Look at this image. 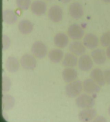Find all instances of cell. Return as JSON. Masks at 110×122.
<instances>
[{
  "mask_svg": "<svg viewBox=\"0 0 110 122\" xmlns=\"http://www.w3.org/2000/svg\"><path fill=\"white\" fill-rule=\"evenodd\" d=\"M83 88V85L81 81H74L69 83L66 85V95L70 98H75L80 94Z\"/></svg>",
  "mask_w": 110,
  "mask_h": 122,
  "instance_id": "cell-1",
  "label": "cell"
},
{
  "mask_svg": "<svg viewBox=\"0 0 110 122\" xmlns=\"http://www.w3.org/2000/svg\"><path fill=\"white\" fill-rule=\"evenodd\" d=\"M76 104L80 109L91 108L95 104V101L92 96L87 94L78 96L76 99Z\"/></svg>",
  "mask_w": 110,
  "mask_h": 122,
  "instance_id": "cell-2",
  "label": "cell"
},
{
  "mask_svg": "<svg viewBox=\"0 0 110 122\" xmlns=\"http://www.w3.org/2000/svg\"><path fill=\"white\" fill-rule=\"evenodd\" d=\"M31 52L34 56L39 59L44 58L47 54V48L43 42L37 41L33 43L31 47Z\"/></svg>",
  "mask_w": 110,
  "mask_h": 122,
  "instance_id": "cell-3",
  "label": "cell"
},
{
  "mask_svg": "<svg viewBox=\"0 0 110 122\" xmlns=\"http://www.w3.org/2000/svg\"><path fill=\"white\" fill-rule=\"evenodd\" d=\"M68 34L72 39L79 40L83 37L84 31L80 25L75 23L71 24L68 27Z\"/></svg>",
  "mask_w": 110,
  "mask_h": 122,
  "instance_id": "cell-4",
  "label": "cell"
},
{
  "mask_svg": "<svg viewBox=\"0 0 110 122\" xmlns=\"http://www.w3.org/2000/svg\"><path fill=\"white\" fill-rule=\"evenodd\" d=\"M20 64L26 70H33L36 68L37 62L36 58L32 55L26 54L22 56Z\"/></svg>",
  "mask_w": 110,
  "mask_h": 122,
  "instance_id": "cell-5",
  "label": "cell"
},
{
  "mask_svg": "<svg viewBox=\"0 0 110 122\" xmlns=\"http://www.w3.org/2000/svg\"><path fill=\"white\" fill-rule=\"evenodd\" d=\"M48 16L50 21L54 23L60 22L62 20L63 17L61 8L56 5L52 6L48 10Z\"/></svg>",
  "mask_w": 110,
  "mask_h": 122,
  "instance_id": "cell-6",
  "label": "cell"
},
{
  "mask_svg": "<svg viewBox=\"0 0 110 122\" xmlns=\"http://www.w3.org/2000/svg\"><path fill=\"white\" fill-rule=\"evenodd\" d=\"M31 10L34 15L41 16L45 14L47 10L46 3L42 0H36L31 5Z\"/></svg>",
  "mask_w": 110,
  "mask_h": 122,
  "instance_id": "cell-7",
  "label": "cell"
},
{
  "mask_svg": "<svg viewBox=\"0 0 110 122\" xmlns=\"http://www.w3.org/2000/svg\"><path fill=\"white\" fill-rule=\"evenodd\" d=\"M93 60L88 55H83L78 61L79 69L83 71H89L93 67Z\"/></svg>",
  "mask_w": 110,
  "mask_h": 122,
  "instance_id": "cell-8",
  "label": "cell"
},
{
  "mask_svg": "<svg viewBox=\"0 0 110 122\" xmlns=\"http://www.w3.org/2000/svg\"><path fill=\"white\" fill-rule=\"evenodd\" d=\"M83 88L84 92L89 94H94L99 92L101 90L99 85L92 78L85 80L83 83Z\"/></svg>",
  "mask_w": 110,
  "mask_h": 122,
  "instance_id": "cell-9",
  "label": "cell"
},
{
  "mask_svg": "<svg viewBox=\"0 0 110 122\" xmlns=\"http://www.w3.org/2000/svg\"><path fill=\"white\" fill-rule=\"evenodd\" d=\"M69 14L73 19L76 20L80 19L84 14L82 5L77 2L72 3L69 7Z\"/></svg>",
  "mask_w": 110,
  "mask_h": 122,
  "instance_id": "cell-10",
  "label": "cell"
},
{
  "mask_svg": "<svg viewBox=\"0 0 110 122\" xmlns=\"http://www.w3.org/2000/svg\"><path fill=\"white\" fill-rule=\"evenodd\" d=\"M83 44L89 49H93L98 46L99 39L96 35L88 33L85 35L83 38Z\"/></svg>",
  "mask_w": 110,
  "mask_h": 122,
  "instance_id": "cell-11",
  "label": "cell"
},
{
  "mask_svg": "<svg viewBox=\"0 0 110 122\" xmlns=\"http://www.w3.org/2000/svg\"><path fill=\"white\" fill-rule=\"evenodd\" d=\"M85 46L80 41H73L69 45V50L72 53L76 56H82L85 53Z\"/></svg>",
  "mask_w": 110,
  "mask_h": 122,
  "instance_id": "cell-12",
  "label": "cell"
},
{
  "mask_svg": "<svg viewBox=\"0 0 110 122\" xmlns=\"http://www.w3.org/2000/svg\"><path fill=\"white\" fill-rule=\"evenodd\" d=\"M97 113L96 110L93 109H84L79 113L78 118L82 122H89L95 118Z\"/></svg>",
  "mask_w": 110,
  "mask_h": 122,
  "instance_id": "cell-13",
  "label": "cell"
},
{
  "mask_svg": "<svg viewBox=\"0 0 110 122\" xmlns=\"http://www.w3.org/2000/svg\"><path fill=\"white\" fill-rule=\"evenodd\" d=\"M92 60L97 64H103L106 60V52L102 49H96L92 51L91 54Z\"/></svg>",
  "mask_w": 110,
  "mask_h": 122,
  "instance_id": "cell-14",
  "label": "cell"
},
{
  "mask_svg": "<svg viewBox=\"0 0 110 122\" xmlns=\"http://www.w3.org/2000/svg\"><path fill=\"white\" fill-rule=\"evenodd\" d=\"M62 78L65 82L70 83L74 81L77 78V71L72 68L64 69L62 72Z\"/></svg>",
  "mask_w": 110,
  "mask_h": 122,
  "instance_id": "cell-15",
  "label": "cell"
},
{
  "mask_svg": "<svg viewBox=\"0 0 110 122\" xmlns=\"http://www.w3.org/2000/svg\"><path fill=\"white\" fill-rule=\"evenodd\" d=\"M90 77L97 83L99 86H104L105 84V81L104 72L101 69L96 68L93 69L90 73Z\"/></svg>",
  "mask_w": 110,
  "mask_h": 122,
  "instance_id": "cell-16",
  "label": "cell"
},
{
  "mask_svg": "<svg viewBox=\"0 0 110 122\" xmlns=\"http://www.w3.org/2000/svg\"><path fill=\"white\" fill-rule=\"evenodd\" d=\"M69 42L68 36L64 33L56 34L54 37V43L57 47L64 48L67 46Z\"/></svg>",
  "mask_w": 110,
  "mask_h": 122,
  "instance_id": "cell-17",
  "label": "cell"
},
{
  "mask_svg": "<svg viewBox=\"0 0 110 122\" xmlns=\"http://www.w3.org/2000/svg\"><path fill=\"white\" fill-rule=\"evenodd\" d=\"M78 61L75 55L68 52L65 55L62 64L63 66L66 68H74L76 66Z\"/></svg>",
  "mask_w": 110,
  "mask_h": 122,
  "instance_id": "cell-18",
  "label": "cell"
},
{
  "mask_svg": "<svg viewBox=\"0 0 110 122\" xmlns=\"http://www.w3.org/2000/svg\"><path fill=\"white\" fill-rule=\"evenodd\" d=\"M5 68L8 71L14 73L17 71L19 68V63L15 57L10 56L5 62Z\"/></svg>",
  "mask_w": 110,
  "mask_h": 122,
  "instance_id": "cell-19",
  "label": "cell"
},
{
  "mask_svg": "<svg viewBox=\"0 0 110 122\" xmlns=\"http://www.w3.org/2000/svg\"><path fill=\"white\" fill-rule=\"evenodd\" d=\"M33 25L31 21L27 20H23L19 22L18 25V28L21 33L23 34H28L33 30Z\"/></svg>",
  "mask_w": 110,
  "mask_h": 122,
  "instance_id": "cell-20",
  "label": "cell"
},
{
  "mask_svg": "<svg viewBox=\"0 0 110 122\" xmlns=\"http://www.w3.org/2000/svg\"><path fill=\"white\" fill-rule=\"evenodd\" d=\"M64 55V52L60 49H54L49 52L48 57L52 62L58 63L62 61Z\"/></svg>",
  "mask_w": 110,
  "mask_h": 122,
  "instance_id": "cell-21",
  "label": "cell"
},
{
  "mask_svg": "<svg viewBox=\"0 0 110 122\" xmlns=\"http://www.w3.org/2000/svg\"><path fill=\"white\" fill-rule=\"evenodd\" d=\"M3 21L8 24L15 23L17 20V16L15 12L12 10L7 9L3 12Z\"/></svg>",
  "mask_w": 110,
  "mask_h": 122,
  "instance_id": "cell-22",
  "label": "cell"
},
{
  "mask_svg": "<svg viewBox=\"0 0 110 122\" xmlns=\"http://www.w3.org/2000/svg\"><path fill=\"white\" fill-rule=\"evenodd\" d=\"M15 104V99L10 95L2 96V109L3 110H9L13 108Z\"/></svg>",
  "mask_w": 110,
  "mask_h": 122,
  "instance_id": "cell-23",
  "label": "cell"
},
{
  "mask_svg": "<svg viewBox=\"0 0 110 122\" xmlns=\"http://www.w3.org/2000/svg\"><path fill=\"white\" fill-rule=\"evenodd\" d=\"M31 0H16V3L20 9L26 10L31 5Z\"/></svg>",
  "mask_w": 110,
  "mask_h": 122,
  "instance_id": "cell-24",
  "label": "cell"
},
{
  "mask_svg": "<svg viewBox=\"0 0 110 122\" xmlns=\"http://www.w3.org/2000/svg\"><path fill=\"white\" fill-rule=\"evenodd\" d=\"M100 41L101 46H110V31L104 32L100 38Z\"/></svg>",
  "mask_w": 110,
  "mask_h": 122,
  "instance_id": "cell-25",
  "label": "cell"
},
{
  "mask_svg": "<svg viewBox=\"0 0 110 122\" xmlns=\"http://www.w3.org/2000/svg\"><path fill=\"white\" fill-rule=\"evenodd\" d=\"M11 87V81L9 77L3 76L2 77V92H5L10 90Z\"/></svg>",
  "mask_w": 110,
  "mask_h": 122,
  "instance_id": "cell-26",
  "label": "cell"
},
{
  "mask_svg": "<svg viewBox=\"0 0 110 122\" xmlns=\"http://www.w3.org/2000/svg\"><path fill=\"white\" fill-rule=\"evenodd\" d=\"M10 44V40L9 38L5 35H3L2 36V49L6 50L9 47Z\"/></svg>",
  "mask_w": 110,
  "mask_h": 122,
  "instance_id": "cell-27",
  "label": "cell"
},
{
  "mask_svg": "<svg viewBox=\"0 0 110 122\" xmlns=\"http://www.w3.org/2000/svg\"><path fill=\"white\" fill-rule=\"evenodd\" d=\"M103 72L105 82L107 84L110 85V69H106Z\"/></svg>",
  "mask_w": 110,
  "mask_h": 122,
  "instance_id": "cell-28",
  "label": "cell"
},
{
  "mask_svg": "<svg viewBox=\"0 0 110 122\" xmlns=\"http://www.w3.org/2000/svg\"><path fill=\"white\" fill-rule=\"evenodd\" d=\"M95 122H106V119L103 117L99 116L95 119Z\"/></svg>",
  "mask_w": 110,
  "mask_h": 122,
  "instance_id": "cell-29",
  "label": "cell"
},
{
  "mask_svg": "<svg viewBox=\"0 0 110 122\" xmlns=\"http://www.w3.org/2000/svg\"><path fill=\"white\" fill-rule=\"evenodd\" d=\"M106 54L107 57L110 59V46H109L106 50Z\"/></svg>",
  "mask_w": 110,
  "mask_h": 122,
  "instance_id": "cell-30",
  "label": "cell"
},
{
  "mask_svg": "<svg viewBox=\"0 0 110 122\" xmlns=\"http://www.w3.org/2000/svg\"><path fill=\"white\" fill-rule=\"evenodd\" d=\"M62 3H67L69 2L72 1V0H59Z\"/></svg>",
  "mask_w": 110,
  "mask_h": 122,
  "instance_id": "cell-31",
  "label": "cell"
},
{
  "mask_svg": "<svg viewBox=\"0 0 110 122\" xmlns=\"http://www.w3.org/2000/svg\"><path fill=\"white\" fill-rule=\"evenodd\" d=\"M101 1L106 3H110V0H101Z\"/></svg>",
  "mask_w": 110,
  "mask_h": 122,
  "instance_id": "cell-32",
  "label": "cell"
},
{
  "mask_svg": "<svg viewBox=\"0 0 110 122\" xmlns=\"http://www.w3.org/2000/svg\"><path fill=\"white\" fill-rule=\"evenodd\" d=\"M109 113L110 116V106L109 107Z\"/></svg>",
  "mask_w": 110,
  "mask_h": 122,
  "instance_id": "cell-33",
  "label": "cell"
},
{
  "mask_svg": "<svg viewBox=\"0 0 110 122\" xmlns=\"http://www.w3.org/2000/svg\"><path fill=\"white\" fill-rule=\"evenodd\" d=\"M48 1H51V0H48Z\"/></svg>",
  "mask_w": 110,
  "mask_h": 122,
  "instance_id": "cell-34",
  "label": "cell"
}]
</instances>
